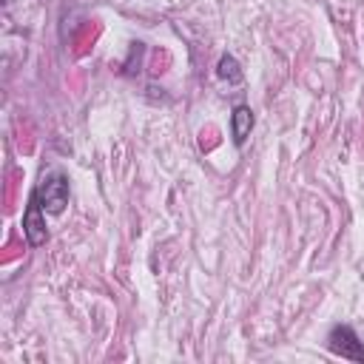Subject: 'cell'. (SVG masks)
I'll return each instance as SVG.
<instances>
[{
    "mask_svg": "<svg viewBox=\"0 0 364 364\" xmlns=\"http://www.w3.org/2000/svg\"><path fill=\"white\" fill-rule=\"evenodd\" d=\"M216 74L225 80V82H230V85H239L242 82V68H239V63L230 57V54H225L222 60H219V65H216Z\"/></svg>",
    "mask_w": 364,
    "mask_h": 364,
    "instance_id": "5",
    "label": "cell"
},
{
    "mask_svg": "<svg viewBox=\"0 0 364 364\" xmlns=\"http://www.w3.org/2000/svg\"><path fill=\"white\" fill-rule=\"evenodd\" d=\"M23 233H26V239H28V245H31V247H40V245L48 239L46 210H43V205L37 202V196H34V193H31L28 208H26V213H23Z\"/></svg>",
    "mask_w": 364,
    "mask_h": 364,
    "instance_id": "3",
    "label": "cell"
},
{
    "mask_svg": "<svg viewBox=\"0 0 364 364\" xmlns=\"http://www.w3.org/2000/svg\"><path fill=\"white\" fill-rule=\"evenodd\" d=\"M34 196H37V202L43 205L46 213L57 216V213H63L65 205H68V179H65L60 171H51V173H46V176L40 179V185L34 188Z\"/></svg>",
    "mask_w": 364,
    "mask_h": 364,
    "instance_id": "1",
    "label": "cell"
},
{
    "mask_svg": "<svg viewBox=\"0 0 364 364\" xmlns=\"http://www.w3.org/2000/svg\"><path fill=\"white\" fill-rule=\"evenodd\" d=\"M327 347H330L336 355H341V358L364 361V344L358 341L355 330L347 327V324H338V327L330 330V336H327Z\"/></svg>",
    "mask_w": 364,
    "mask_h": 364,
    "instance_id": "2",
    "label": "cell"
},
{
    "mask_svg": "<svg viewBox=\"0 0 364 364\" xmlns=\"http://www.w3.org/2000/svg\"><path fill=\"white\" fill-rule=\"evenodd\" d=\"M253 131V111L247 105H236L233 114H230V134H233V142L236 145H245V139L250 136Z\"/></svg>",
    "mask_w": 364,
    "mask_h": 364,
    "instance_id": "4",
    "label": "cell"
}]
</instances>
